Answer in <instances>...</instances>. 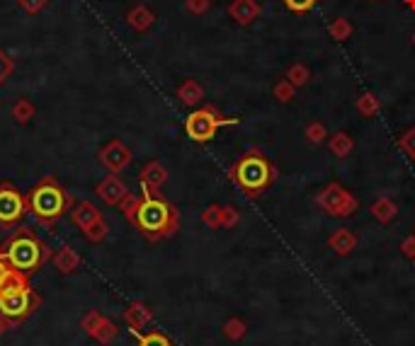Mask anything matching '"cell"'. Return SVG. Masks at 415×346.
<instances>
[{
  "mask_svg": "<svg viewBox=\"0 0 415 346\" xmlns=\"http://www.w3.org/2000/svg\"><path fill=\"white\" fill-rule=\"evenodd\" d=\"M141 204L136 211V221L134 225L146 235L149 240H161V238H171L178 230L180 216L175 211V206L168 204L158 191L149 189V186H141Z\"/></svg>",
  "mask_w": 415,
  "mask_h": 346,
  "instance_id": "1",
  "label": "cell"
},
{
  "mask_svg": "<svg viewBox=\"0 0 415 346\" xmlns=\"http://www.w3.org/2000/svg\"><path fill=\"white\" fill-rule=\"evenodd\" d=\"M3 255H5V260L13 264V269L32 276L37 269L44 267V262L51 260L54 250L49 245H44L42 240H37L35 235H32V230L20 228L18 233L8 240V245L3 247Z\"/></svg>",
  "mask_w": 415,
  "mask_h": 346,
  "instance_id": "2",
  "label": "cell"
},
{
  "mask_svg": "<svg viewBox=\"0 0 415 346\" xmlns=\"http://www.w3.org/2000/svg\"><path fill=\"white\" fill-rule=\"evenodd\" d=\"M68 204H70V196L66 194V189L54 177H44L42 182L27 194L30 213L42 225L56 223L58 218L68 211Z\"/></svg>",
  "mask_w": 415,
  "mask_h": 346,
  "instance_id": "3",
  "label": "cell"
},
{
  "mask_svg": "<svg viewBox=\"0 0 415 346\" xmlns=\"http://www.w3.org/2000/svg\"><path fill=\"white\" fill-rule=\"evenodd\" d=\"M233 182L248 196H258L275 182V167L260 150H250L233 167Z\"/></svg>",
  "mask_w": 415,
  "mask_h": 346,
  "instance_id": "4",
  "label": "cell"
},
{
  "mask_svg": "<svg viewBox=\"0 0 415 346\" xmlns=\"http://www.w3.org/2000/svg\"><path fill=\"white\" fill-rule=\"evenodd\" d=\"M39 305V295L30 288V276L20 274L8 286L0 288V315L22 322Z\"/></svg>",
  "mask_w": 415,
  "mask_h": 346,
  "instance_id": "5",
  "label": "cell"
},
{
  "mask_svg": "<svg viewBox=\"0 0 415 346\" xmlns=\"http://www.w3.org/2000/svg\"><path fill=\"white\" fill-rule=\"evenodd\" d=\"M240 119H226L216 112L214 107H202L194 109L187 119H185V134L197 143H206L216 136L221 126H238Z\"/></svg>",
  "mask_w": 415,
  "mask_h": 346,
  "instance_id": "6",
  "label": "cell"
},
{
  "mask_svg": "<svg viewBox=\"0 0 415 346\" xmlns=\"http://www.w3.org/2000/svg\"><path fill=\"white\" fill-rule=\"evenodd\" d=\"M30 211L27 206V196L20 194L10 182L0 184V225L3 228H13L15 223H20V218Z\"/></svg>",
  "mask_w": 415,
  "mask_h": 346,
  "instance_id": "7",
  "label": "cell"
},
{
  "mask_svg": "<svg viewBox=\"0 0 415 346\" xmlns=\"http://www.w3.org/2000/svg\"><path fill=\"white\" fill-rule=\"evenodd\" d=\"M318 201H321V206L330 213V216H349V213L357 208V201H354L340 184L328 186L323 194H321Z\"/></svg>",
  "mask_w": 415,
  "mask_h": 346,
  "instance_id": "8",
  "label": "cell"
},
{
  "mask_svg": "<svg viewBox=\"0 0 415 346\" xmlns=\"http://www.w3.org/2000/svg\"><path fill=\"white\" fill-rule=\"evenodd\" d=\"M97 160H100V165H105L109 172L119 174L131 162V150L119 139H114V141H109L107 146L100 148Z\"/></svg>",
  "mask_w": 415,
  "mask_h": 346,
  "instance_id": "9",
  "label": "cell"
},
{
  "mask_svg": "<svg viewBox=\"0 0 415 346\" xmlns=\"http://www.w3.org/2000/svg\"><path fill=\"white\" fill-rule=\"evenodd\" d=\"M97 196H100L102 201H105L107 206H119L122 204V199L129 194L127 184H124V179L119 177V174H107L105 179H102L100 184H97Z\"/></svg>",
  "mask_w": 415,
  "mask_h": 346,
  "instance_id": "10",
  "label": "cell"
},
{
  "mask_svg": "<svg viewBox=\"0 0 415 346\" xmlns=\"http://www.w3.org/2000/svg\"><path fill=\"white\" fill-rule=\"evenodd\" d=\"M228 15H231V20L236 22V25L248 27L258 20L260 3L258 0H233V3L228 5Z\"/></svg>",
  "mask_w": 415,
  "mask_h": 346,
  "instance_id": "11",
  "label": "cell"
},
{
  "mask_svg": "<svg viewBox=\"0 0 415 346\" xmlns=\"http://www.w3.org/2000/svg\"><path fill=\"white\" fill-rule=\"evenodd\" d=\"M97 221H102V211L95 204H90V201H80V204L70 211V223L78 225L80 230H87Z\"/></svg>",
  "mask_w": 415,
  "mask_h": 346,
  "instance_id": "12",
  "label": "cell"
},
{
  "mask_svg": "<svg viewBox=\"0 0 415 346\" xmlns=\"http://www.w3.org/2000/svg\"><path fill=\"white\" fill-rule=\"evenodd\" d=\"M51 260H54V267H56V271H61V274H73L75 269L80 267V257H78V252H75L70 245L58 247V250L54 252Z\"/></svg>",
  "mask_w": 415,
  "mask_h": 346,
  "instance_id": "13",
  "label": "cell"
},
{
  "mask_svg": "<svg viewBox=\"0 0 415 346\" xmlns=\"http://www.w3.org/2000/svg\"><path fill=\"white\" fill-rule=\"evenodd\" d=\"M166 179H168L166 167L156 160L146 162L144 169H141V186H149V189H153V191L161 189V186L166 184Z\"/></svg>",
  "mask_w": 415,
  "mask_h": 346,
  "instance_id": "14",
  "label": "cell"
},
{
  "mask_svg": "<svg viewBox=\"0 0 415 346\" xmlns=\"http://www.w3.org/2000/svg\"><path fill=\"white\" fill-rule=\"evenodd\" d=\"M156 22V15L151 13L146 5H134V8L127 13V25L136 32H149Z\"/></svg>",
  "mask_w": 415,
  "mask_h": 346,
  "instance_id": "15",
  "label": "cell"
},
{
  "mask_svg": "<svg viewBox=\"0 0 415 346\" xmlns=\"http://www.w3.org/2000/svg\"><path fill=\"white\" fill-rule=\"evenodd\" d=\"M149 320H151V310L144 303H131L124 310V322L129 325L131 332H141V327L149 325Z\"/></svg>",
  "mask_w": 415,
  "mask_h": 346,
  "instance_id": "16",
  "label": "cell"
},
{
  "mask_svg": "<svg viewBox=\"0 0 415 346\" xmlns=\"http://www.w3.org/2000/svg\"><path fill=\"white\" fill-rule=\"evenodd\" d=\"M202 97H204V87H202L197 80H185L182 85L178 87V100L182 104H187V107L199 104Z\"/></svg>",
  "mask_w": 415,
  "mask_h": 346,
  "instance_id": "17",
  "label": "cell"
},
{
  "mask_svg": "<svg viewBox=\"0 0 415 346\" xmlns=\"http://www.w3.org/2000/svg\"><path fill=\"white\" fill-rule=\"evenodd\" d=\"M117 332H119L117 325H114L112 320H107V317H105V320L100 322V327L95 329V334H92V339H95L97 344L107 346V344H112L114 339H117Z\"/></svg>",
  "mask_w": 415,
  "mask_h": 346,
  "instance_id": "18",
  "label": "cell"
},
{
  "mask_svg": "<svg viewBox=\"0 0 415 346\" xmlns=\"http://www.w3.org/2000/svg\"><path fill=\"white\" fill-rule=\"evenodd\" d=\"M32 117H35V104H32L30 100H20V102H15V107H13V119L18 124H30L32 122Z\"/></svg>",
  "mask_w": 415,
  "mask_h": 346,
  "instance_id": "19",
  "label": "cell"
},
{
  "mask_svg": "<svg viewBox=\"0 0 415 346\" xmlns=\"http://www.w3.org/2000/svg\"><path fill=\"white\" fill-rule=\"evenodd\" d=\"M330 247L340 252V255H349V250L354 247V238L349 235V230H337L330 238Z\"/></svg>",
  "mask_w": 415,
  "mask_h": 346,
  "instance_id": "20",
  "label": "cell"
},
{
  "mask_svg": "<svg viewBox=\"0 0 415 346\" xmlns=\"http://www.w3.org/2000/svg\"><path fill=\"white\" fill-rule=\"evenodd\" d=\"M309 78H311V73L304 63H294L292 68L287 70V80L292 82L294 87H304L306 82H309Z\"/></svg>",
  "mask_w": 415,
  "mask_h": 346,
  "instance_id": "21",
  "label": "cell"
},
{
  "mask_svg": "<svg viewBox=\"0 0 415 346\" xmlns=\"http://www.w3.org/2000/svg\"><path fill=\"white\" fill-rule=\"evenodd\" d=\"M107 233H109V228H107L105 218H102V221H97L95 225H90V228H87V230H83L85 240H87V243H90V245L102 243V240L107 238Z\"/></svg>",
  "mask_w": 415,
  "mask_h": 346,
  "instance_id": "22",
  "label": "cell"
},
{
  "mask_svg": "<svg viewBox=\"0 0 415 346\" xmlns=\"http://www.w3.org/2000/svg\"><path fill=\"white\" fill-rule=\"evenodd\" d=\"M139 204H141V196H136V194H127L122 199V204H119V208H122V213H124V218L134 225L136 221V211H139Z\"/></svg>",
  "mask_w": 415,
  "mask_h": 346,
  "instance_id": "23",
  "label": "cell"
},
{
  "mask_svg": "<svg viewBox=\"0 0 415 346\" xmlns=\"http://www.w3.org/2000/svg\"><path fill=\"white\" fill-rule=\"evenodd\" d=\"M139 337V346H173L171 339L161 332H149V334H141V332H131Z\"/></svg>",
  "mask_w": 415,
  "mask_h": 346,
  "instance_id": "24",
  "label": "cell"
},
{
  "mask_svg": "<svg viewBox=\"0 0 415 346\" xmlns=\"http://www.w3.org/2000/svg\"><path fill=\"white\" fill-rule=\"evenodd\" d=\"M349 34H352V25H349V22H347L345 18H337V20L330 25V37H333V39L345 41Z\"/></svg>",
  "mask_w": 415,
  "mask_h": 346,
  "instance_id": "25",
  "label": "cell"
},
{
  "mask_svg": "<svg viewBox=\"0 0 415 346\" xmlns=\"http://www.w3.org/2000/svg\"><path fill=\"white\" fill-rule=\"evenodd\" d=\"M102 320H105V315H102V312L90 310V312H87V315L83 317V320H80V327H83V332L87 334V337H92V334H95V329L100 327Z\"/></svg>",
  "mask_w": 415,
  "mask_h": 346,
  "instance_id": "26",
  "label": "cell"
},
{
  "mask_svg": "<svg viewBox=\"0 0 415 346\" xmlns=\"http://www.w3.org/2000/svg\"><path fill=\"white\" fill-rule=\"evenodd\" d=\"M20 274H22V271H18V269H13V264H10V262L5 260L3 250H0V288H3V286H8L15 276H20Z\"/></svg>",
  "mask_w": 415,
  "mask_h": 346,
  "instance_id": "27",
  "label": "cell"
},
{
  "mask_svg": "<svg viewBox=\"0 0 415 346\" xmlns=\"http://www.w3.org/2000/svg\"><path fill=\"white\" fill-rule=\"evenodd\" d=\"M330 148H333V153H337L340 158H345L349 153V148H352V141H349L347 134H335L330 139Z\"/></svg>",
  "mask_w": 415,
  "mask_h": 346,
  "instance_id": "28",
  "label": "cell"
},
{
  "mask_svg": "<svg viewBox=\"0 0 415 346\" xmlns=\"http://www.w3.org/2000/svg\"><path fill=\"white\" fill-rule=\"evenodd\" d=\"M357 109L364 114V117H374V114L379 112V100H376L374 95H362L357 102Z\"/></svg>",
  "mask_w": 415,
  "mask_h": 346,
  "instance_id": "29",
  "label": "cell"
},
{
  "mask_svg": "<svg viewBox=\"0 0 415 346\" xmlns=\"http://www.w3.org/2000/svg\"><path fill=\"white\" fill-rule=\"evenodd\" d=\"M13 68H15V63H13V58H10V53L5 51V49H0V85L8 82V78L13 75Z\"/></svg>",
  "mask_w": 415,
  "mask_h": 346,
  "instance_id": "30",
  "label": "cell"
},
{
  "mask_svg": "<svg viewBox=\"0 0 415 346\" xmlns=\"http://www.w3.org/2000/svg\"><path fill=\"white\" fill-rule=\"evenodd\" d=\"M282 3L287 5L292 13L304 15V13H309V10H314V5L318 3V0H282Z\"/></svg>",
  "mask_w": 415,
  "mask_h": 346,
  "instance_id": "31",
  "label": "cell"
},
{
  "mask_svg": "<svg viewBox=\"0 0 415 346\" xmlns=\"http://www.w3.org/2000/svg\"><path fill=\"white\" fill-rule=\"evenodd\" d=\"M371 213H374V218H379L381 223H386L393 216V213H396V208H393L389 201H379V204L371 206Z\"/></svg>",
  "mask_w": 415,
  "mask_h": 346,
  "instance_id": "32",
  "label": "cell"
},
{
  "mask_svg": "<svg viewBox=\"0 0 415 346\" xmlns=\"http://www.w3.org/2000/svg\"><path fill=\"white\" fill-rule=\"evenodd\" d=\"M294 90H297V87L292 85V82L289 80H282V82H277L275 85V97L280 102H289L294 97Z\"/></svg>",
  "mask_w": 415,
  "mask_h": 346,
  "instance_id": "33",
  "label": "cell"
},
{
  "mask_svg": "<svg viewBox=\"0 0 415 346\" xmlns=\"http://www.w3.org/2000/svg\"><path fill=\"white\" fill-rule=\"evenodd\" d=\"M47 3L49 0H18V5L25 13H30V15H37V13H42L44 8H47Z\"/></svg>",
  "mask_w": 415,
  "mask_h": 346,
  "instance_id": "34",
  "label": "cell"
},
{
  "mask_svg": "<svg viewBox=\"0 0 415 346\" xmlns=\"http://www.w3.org/2000/svg\"><path fill=\"white\" fill-rule=\"evenodd\" d=\"M185 8H187L192 15H204L206 10L211 8V0H187V3H185Z\"/></svg>",
  "mask_w": 415,
  "mask_h": 346,
  "instance_id": "35",
  "label": "cell"
},
{
  "mask_svg": "<svg viewBox=\"0 0 415 346\" xmlns=\"http://www.w3.org/2000/svg\"><path fill=\"white\" fill-rule=\"evenodd\" d=\"M401 146H403V150H406L408 155L415 158V129H411V131H406V134H403Z\"/></svg>",
  "mask_w": 415,
  "mask_h": 346,
  "instance_id": "36",
  "label": "cell"
},
{
  "mask_svg": "<svg viewBox=\"0 0 415 346\" xmlns=\"http://www.w3.org/2000/svg\"><path fill=\"white\" fill-rule=\"evenodd\" d=\"M306 136H309V141H314V143L323 141V136H326L323 124H311L309 129H306Z\"/></svg>",
  "mask_w": 415,
  "mask_h": 346,
  "instance_id": "37",
  "label": "cell"
},
{
  "mask_svg": "<svg viewBox=\"0 0 415 346\" xmlns=\"http://www.w3.org/2000/svg\"><path fill=\"white\" fill-rule=\"evenodd\" d=\"M204 223H209V225L221 223V211H218V208H209V211L204 213Z\"/></svg>",
  "mask_w": 415,
  "mask_h": 346,
  "instance_id": "38",
  "label": "cell"
},
{
  "mask_svg": "<svg viewBox=\"0 0 415 346\" xmlns=\"http://www.w3.org/2000/svg\"><path fill=\"white\" fill-rule=\"evenodd\" d=\"M15 325H18V320H13V317H5V315H0V337H3L5 332H10Z\"/></svg>",
  "mask_w": 415,
  "mask_h": 346,
  "instance_id": "39",
  "label": "cell"
},
{
  "mask_svg": "<svg viewBox=\"0 0 415 346\" xmlns=\"http://www.w3.org/2000/svg\"><path fill=\"white\" fill-rule=\"evenodd\" d=\"M221 223H226V225L236 223V211H233V208H223V211H221Z\"/></svg>",
  "mask_w": 415,
  "mask_h": 346,
  "instance_id": "40",
  "label": "cell"
},
{
  "mask_svg": "<svg viewBox=\"0 0 415 346\" xmlns=\"http://www.w3.org/2000/svg\"><path fill=\"white\" fill-rule=\"evenodd\" d=\"M406 5H408L411 10H415V0H406Z\"/></svg>",
  "mask_w": 415,
  "mask_h": 346,
  "instance_id": "41",
  "label": "cell"
},
{
  "mask_svg": "<svg viewBox=\"0 0 415 346\" xmlns=\"http://www.w3.org/2000/svg\"><path fill=\"white\" fill-rule=\"evenodd\" d=\"M413 41H415V37H413Z\"/></svg>",
  "mask_w": 415,
  "mask_h": 346,
  "instance_id": "42",
  "label": "cell"
},
{
  "mask_svg": "<svg viewBox=\"0 0 415 346\" xmlns=\"http://www.w3.org/2000/svg\"><path fill=\"white\" fill-rule=\"evenodd\" d=\"M371 3H374V0H371Z\"/></svg>",
  "mask_w": 415,
  "mask_h": 346,
  "instance_id": "43",
  "label": "cell"
}]
</instances>
